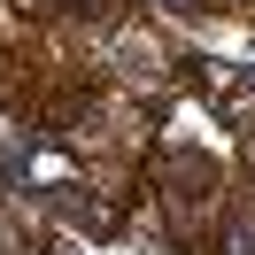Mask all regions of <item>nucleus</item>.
Returning a JSON list of instances; mask_svg holds the SVG:
<instances>
[{
  "mask_svg": "<svg viewBox=\"0 0 255 255\" xmlns=\"http://www.w3.org/2000/svg\"><path fill=\"white\" fill-rule=\"evenodd\" d=\"M162 8H186V0H162Z\"/></svg>",
  "mask_w": 255,
  "mask_h": 255,
  "instance_id": "obj_1",
  "label": "nucleus"
}]
</instances>
